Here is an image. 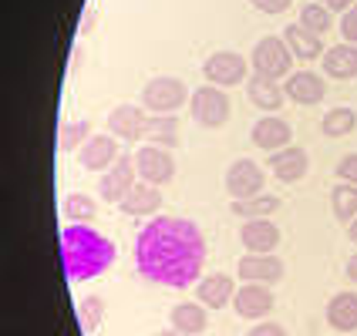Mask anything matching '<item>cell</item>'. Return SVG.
Segmentation results:
<instances>
[{"instance_id": "e0dca14e", "label": "cell", "mask_w": 357, "mask_h": 336, "mask_svg": "<svg viewBox=\"0 0 357 336\" xmlns=\"http://www.w3.org/2000/svg\"><path fill=\"white\" fill-rule=\"evenodd\" d=\"M236 279L226 276V273H213V276L199 279V303L206 306V310H226V303H233L236 296Z\"/></svg>"}, {"instance_id": "ab89813d", "label": "cell", "mask_w": 357, "mask_h": 336, "mask_svg": "<svg viewBox=\"0 0 357 336\" xmlns=\"http://www.w3.org/2000/svg\"><path fill=\"white\" fill-rule=\"evenodd\" d=\"M159 336H206V333H182V330H162Z\"/></svg>"}, {"instance_id": "7a4b0ae2", "label": "cell", "mask_w": 357, "mask_h": 336, "mask_svg": "<svg viewBox=\"0 0 357 336\" xmlns=\"http://www.w3.org/2000/svg\"><path fill=\"white\" fill-rule=\"evenodd\" d=\"M61 259L71 279H88L112 262V242L84 225H75L61 236Z\"/></svg>"}, {"instance_id": "30bf717a", "label": "cell", "mask_w": 357, "mask_h": 336, "mask_svg": "<svg viewBox=\"0 0 357 336\" xmlns=\"http://www.w3.org/2000/svg\"><path fill=\"white\" fill-rule=\"evenodd\" d=\"M236 276L243 282H263V286H277L283 279V259L273 253H246L236 262Z\"/></svg>"}, {"instance_id": "9c48e42d", "label": "cell", "mask_w": 357, "mask_h": 336, "mask_svg": "<svg viewBox=\"0 0 357 336\" xmlns=\"http://www.w3.org/2000/svg\"><path fill=\"white\" fill-rule=\"evenodd\" d=\"M135 175H139V168H135V155H121L98 182V195L105 202H112V205H119L121 198L132 192V185H135Z\"/></svg>"}, {"instance_id": "d4e9b609", "label": "cell", "mask_w": 357, "mask_h": 336, "mask_svg": "<svg viewBox=\"0 0 357 336\" xmlns=\"http://www.w3.org/2000/svg\"><path fill=\"white\" fill-rule=\"evenodd\" d=\"M145 138L159 148H176L178 145V118L176 115H149Z\"/></svg>"}, {"instance_id": "8fae6325", "label": "cell", "mask_w": 357, "mask_h": 336, "mask_svg": "<svg viewBox=\"0 0 357 336\" xmlns=\"http://www.w3.org/2000/svg\"><path fill=\"white\" fill-rule=\"evenodd\" d=\"M233 310L243 319H263L273 310V289L263 282H243L233 296Z\"/></svg>"}, {"instance_id": "cb8c5ba5", "label": "cell", "mask_w": 357, "mask_h": 336, "mask_svg": "<svg viewBox=\"0 0 357 336\" xmlns=\"http://www.w3.org/2000/svg\"><path fill=\"white\" fill-rule=\"evenodd\" d=\"M169 323L172 330H182V333H202L209 317H206V306L196 299V303H176L169 313Z\"/></svg>"}, {"instance_id": "8d00e7d4", "label": "cell", "mask_w": 357, "mask_h": 336, "mask_svg": "<svg viewBox=\"0 0 357 336\" xmlns=\"http://www.w3.org/2000/svg\"><path fill=\"white\" fill-rule=\"evenodd\" d=\"M317 3H324L327 10H344V14L354 7V0H317Z\"/></svg>"}, {"instance_id": "5b68a950", "label": "cell", "mask_w": 357, "mask_h": 336, "mask_svg": "<svg viewBox=\"0 0 357 336\" xmlns=\"http://www.w3.org/2000/svg\"><path fill=\"white\" fill-rule=\"evenodd\" d=\"M189 111H192L196 125H202V128H222V125L229 121L233 104H229V95H226L222 88L206 84V88H196V91H192Z\"/></svg>"}, {"instance_id": "52a82bcc", "label": "cell", "mask_w": 357, "mask_h": 336, "mask_svg": "<svg viewBox=\"0 0 357 336\" xmlns=\"http://www.w3.org/2000/svg\"><path fill=\"white\" fill-rule=\"evenodd\" d=\"M135 168H139V178L149 185H165L176 178V159L169 155V148H159V145H142L135 152Z\"/></svg>"}, {"instance_id": "5bb4252c", "label": "cell", "mask_w": 357, "mask_h": 336, "mask_svg": "<svg viewBox=\"0 0 357 336\" xmlns=\"http://www.w3.org/2000/svg\"><path fill=\"white\" fill-rule=\"evenodd\" d=\"M250 138H253V145L263 148V152H280V148H287V145L294 141V128L283 118H277V115H263V118L250 128Z\"/></svg>"}, {"instance_id": "603a6c76", "label": "cell", "mask_w": 357, "mask_h": 336, "mask_svg": "<svg viewBox=\"0 0 357 336\" xmlns=\"http://www.w3.org/2000/svg\"><path fill=\"white\" fill-rule=\"evenodd\" d=\"M327 323H331V330H337V333L357 330V293L354 289L334 293V299L327 303Z\"/></svg>"}, {"instance_id": "277c9868", "label": "cell", "mask_w": 357, "mask_h": 336, "mask_svg": "<svg viewBox=\"0 0 357 336\" xmlns=\"http://www.w3.org/2000/svg\"><path fill=\"white\" fill-rule=\"evenodd\" d=\"M189 98H192L189 88L178 78H169V74H159V78H152L142 88V108L145 111H155V115H172Z\"/></svg>"}, {"instance_id": "4316f807", "label": "cell", "mask_w": 357, "mask_h": 336, "mask_svg": "<svg viewBox=\"0 0 357 336\" xmlns=\"http://www.w3.org/2000/svg\"><path fill=\"white\" fill-rule=\"evenodd\" d=\"M357 128V115L354 108H331L324 121H320V131L327 135V138H344V135H351Z\"/></svg>"}, {"instance_id": "d6986e66", "label": "cell", "mask_w": 357, "mask_h": 336, "mask_svg": "<svg viewBox=\"0 0 357 336\" xmlns=\"http://www.w3.org/2000/svg\"><path fill=\"white\" fill-rule=\"evenodd\" d=\"M320 67H324V74L334 81H351L357 78V44H334L331 51H324V58H320Z\"/></svg>"}, {"instance_id": "f546056e", "label": "cell", "mask_w": 357, "mask_h": 336, "mask_svg": "<svg viewBox=\"0 0 357 336\" xmlns=\"http://www.w3.org/2000/svg\"><path fill=\"white\" fill-rule=\"evenodd\" d=\"M300 24H303L307 31H314V34H327L331 24H334V17H331V10H327L324 3L310 0V3L300 7Z\"/></svg>"}, {"instance_id": "f1b7e54d", "label": "cell", "mask_w": 357, "mask_h": 336, "mask_svg": "<svg viewBox=\"0 0 357 336\" xmlns=\"http://www.w3.org/2000/svg\"><path fill=\"white\" fill-rule=\"evenodd\" d=\"M95 212H98L95 198L84 195V192H71V195L64 198V218H68V222H75V225H81V222H91V218H95Z\"/></svg>"}, {"instance_id": "484cf974", "label": "cell", "mask_w": 357, "mask_h": 336, "mask_svg": "<svg viewBox=\"0 0 357 336\" xmlns=\"http://www.w3.org/2000/svg\"><path fill=\"white\" fill-rule=\"evenodd\" d=\"M280 209V195H253V198H233V216L239 218H270Z\"/></svg>"}, {"instance_id": "ba28073f", "label": "cell", "mask_w": 357, "mask_h": 336, "mask_svg": "<svg viewBox=\"0 0 357 336\" xmlns=\"http://www.w3.org/2000/svg\"><path fill=\"white\" fill-rule=\"evenodd\" d=\"M266 172L253 159H236L226 168V192L233 198H253L263 192Z\"/></svg>"}, {"instance_id": "4fadbf2b", "label": "cell", "mask_w": 357, "mask_h": 336, "mask_svg": "<svg viewBox=\"0 0 357 336\" xmlns=\"http://www.w3.org/2000/svg\"><path fill=\"white\" fill-rule=\"evenodd\" d=\"M119 141L112 138V135H91V138L84 141L78 148V161L81 168H88V172H108L115 161H119Z\"/></svg>"}, {"instance_id": "6da1fadb", "label": "cell", "mask_w": 357, "mask_h": 336, "mask_svg": "<svg viewBox=\"0 0 357 336\" xmlns=\"http://www.w3.org/2000/svg\"><path fill=\"white\" fill-rule=\"evenodd\" d=\"M135 262L152 282L185 289L206 262V239L189 218H155L135 239Z\"/></svg>"}, {"instance_id": "f35d334b", "label": "cell", "mask_w": 357, "mask_h": 336, "mask_svg": "<svg viewBox=\"0 0 357 336\" xmlns=\"http://www.w3.org/2000/svg\"><path fill=\"white\" fill-rule=\"evenodd\" d=\"M347 239H351V242L357 246V216L351 218V222H347Z\"/></svg>"}, {"instance_id": "44dd1931", "label": "cell", "mask_w": 357, "mask_h": 336, "mask_svg": "<svg viewBox=\"0 0 357 336\" xmlns=\"http://www.w3.org/2000/svg\"><path fill=\"white\" fill-rule=\"evenodd\" d=\"M283 40H287V47L294 51V58H297V61H317V58H324L320 34L307 31L300 20H297V24H287V27H283Z\"/></svg>"}, {"instance_id": "1f68e13d", "label": "cell", "mask_w": 357, "mask_h": 336, "mask_svg": "<svg viewBox=\"0 0 357 336\" xmlns=\"http://www.w3.org/2000/svg\"><path fill=\"white\" fill-rule=\"evenodd\" d=\"M88 138H91L88 121H64V125H61V131H58L61 152H75V148H81Z\"/></svg>"}, {"instance_id": "2e32d148", "label": "cell", "mask_w": 357, "mask_h": 336, "mask_svg": "<svg viewBox=\"0 0 357 336\" xmlns=\"http://www.w3.org/2000/svg\"><path fill=\"white\" fill-rule=\"evenodd\" d=\"M266 168H273V175H277L280 182H300V178L307 175V168H310V159H307L303 148L287 145V148H280V152H270Z\"/></svg>"}, {"instance_id": "74e56055", "label": "cell", "mask_w": 357, "mask_h": 336, "mask_svg": "<svg viewBox=\"0 0 357 336\" xmlns=\"http://www.w3.org/2000/svg\"><path fill=\"white\" fill-rule=\"evenodd\" d=\"M344 273H347V279L357 286V256H351L347 259V266H344Z\"/></svg>"}, {"instance_id": "7402d4cb", "label": "cell", "mask_w": 357, "mask_h": 336, "mask_svg": "<svg viewBox=\"0 0 357 336\" xmlns=\"http://www.w3.org/2000/svg\"><path fill=\"white\" fill-rule=\"evenodd\" d=\"M125 216H152L162 209V192L159 185H149V182H135L132 192L119 202Z\"/></svg>"}, {"instance_id": "d6a6232c", "label": "cell", "mask_w": 357, "mask_h": 336, "mask_svg": "<svg viewBox=\"0 0 357 336\" xmlns=\"http://www.w3.org/2000/svg\"><path fill=\"white\" fill-rule=\"evenodd\" d=\"M337 178L340 182H351V185H357V152H351V155H344V159L337 161Z\"/></svg>"}, {"instance_id": "83f0119b", "label": "cell", "mask_w": 357, "mask_h": 336, "mask_svg": "<svg viewBox=\"0 0 357 336\" xmlns=\"http://www.w3.org/2000/svg\"><path fill=\"white\" fill-rule=\"evenodd\" d=\"M331 205H334V216H337L340 222H351V218L357 216V185H351V182L334 185Z\"/></svg>"}, {"instance_id": "3957f363", "label": "cell", "mask_w": 357, "mask_h": 336, "mask_svg": "<svg viewBox=\"0 0 357 336\" xmlns=\"http://www.w3.org/2000/svg\"><path fill=\"white\" fill-rule=\"evenodd\" d=\"M253 74H263V78H290L294 74V51L287 47V40L283 38H259L257 47H253Z\"/></svg>"}, {"instance_id": "d590c367", "label": "cell", "mask_w": 357, "mask_h": 336, "mask_svg": "<svg viewBox=\"0 0 357 336\" xmlns=\"http://www.w3.org/2000/svg\"><path fill=\"white\" fill-rule=\"evenodd\" d=\"M246 336H287V330H283L280 323H259V326H253Z\"/></svg>"}, {"instance_id": "8992f818", "label": "cell", "mask_w": 357, "mask_h": 336, "mask_svg": "<svg viewBox=\"0 0 357 336\" xmlns=\"http://www.w3.org/2000/svg\"><path fill=\"white\" fill-rule=\"evenodd\" d=\"M246 71H250V61L236 54V51H216L202 61V74L209 84L216 88H236L246 81Z\"/></svg>"}, {"instance_id": "ffe728a7", "label": "cell", "mask_w": 357, "mask_h": 336, "mask_svg": "<svg viewBox=\"0 0 357 336\" xmlns=\"http://www.w3.org/2000/svg\"><path fill=\"white\" fill-rule=\"evenodd\" d=\"M283 91H287V98L297 101V104H320L324 95H327L324 78L314 74V71H294L287 78V84H283Z\"/></svg>"}, {"instance_id": "e575fe53", "label": "cell", "mask_w": 357, "mask_h": 336, "mask_svg": "<svg viewBox=\"0 0 357 336\" xmlns=\"http://www.w3.org/2000/svg\"><path fill=\"white\" fill-rule=\"evenodd\" d=\"M340 34H344L347 44H357V3L340 17Z\"/></svg>"}, {"instance_id": "836d02e7", "label": "cell", "mask_w": 357, "mask_h": 336, "mask_svg": "<svg viewBox=\"0 0 357 336\" xmlns=\"http://www.w3.org/2000/svg\"><path fill=\"white\" fill-rule=\"evenodd\" d=\"M253 7H257L259 14H270V17H277V14H287L290 7H294V0H250Z\"/></svg>"}, {"instance_id": "9a60e30c", "label": "cell", "mask_w": 357, "mask_h": 336, "mask_svg": "<svg viewBox=\"0 0 357 336\" xmlns=\"http://www.w3.org/2000/svg\"><path fill=\"white\" fill-rule=\"evenodd\" d=\"M239 242L250 253H273L280 246V225L270 218H246L239 229Z\"/></svg>"}, {"instance_id": "ac0fdd59", "label": "cell", "mask_w": 357, "mask_h": 336, "mask_svg": "<svg viewBox=\"0 0 357 336\" xmlns=\"http://www.w3.org/2000/svg\"><path fill=\"white\" fill-rule=\"evenodd\" d=\"M246 98L253 108L259 111H266V115H273L283 108V101H287V91L280 88V81L273 78H263V74H253V78L246 81Z\"/></svg>"}, {"instance_id": "7c38bea8", "label": "cell", "mask_w": 357, "mask_h": 336, "mask_svg": "<svg viewBox=\"0 0 357 336\" xmlns=\"http://www.w3.org/2000/svg\"><path fill=\"white\" fill-rule=\"evenodd\" d=\"M145 128H149V115L139 104H119L108 115V131L119 135L121 141H142L145 138Z\"/></svg>"}, {"instance_id": "4dcf8cb0", "label": "cell", "mask_w": 357, "mask_h": 336, "mask_svg": "<svg viewBox=\"0 0 357 336\" xmlns=\"http://www.w3.org/2000/svg\"><path fill=\"white\" fill-rule=\"evenodd\" d=\"M101 317H105V299L101 296H84L78 303V323H81V330H84L88 336L101 326Z\"/></svg>"}]
</instances>
